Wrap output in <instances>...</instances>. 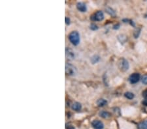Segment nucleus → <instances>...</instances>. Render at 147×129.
<instances>
[{
    "label": "nucleus",
    "mask_w": 147,
    "mask_h": 129,
    "mask_svg": "<svg viewBox=\"0 0 147 129\" xmlns=\"http://www.w3.org/2000/svg\"><path fill=\"white\" fill-rule=\"evenodd\" d=\"M140 80V74L139 73H133L132 74L129 78V82L132 84H135L139 81Z\"/></svg>",
    "instance_id": "39448f33"
},
{
    "label": "nucleus",
    "mask_w": 147,
    "mask_h": 129,
    "mask_svg": "<svg viewBox=\"0 0 147 129\" xmlns=\"http://www.w3.org/2000/svg\"><path fill=\"white\" fill-rule=\"evenodd\" d=\"M142 104H143L144 106H147V99H145V100L142 102Z\"/></svg>",
    "instance_id": "aec40b11"
},
{
    "label": "nucleus",
    "mask_w": 147,
    "mask_h": 129,
    "mask_svg": "<svg viewBox=\"0 0 147 129\" xmlns=\"http://www.w3.org/2000/svg\"><path fill=\"white\" fill-rule=\"evenodd\" d=\"M124 96L126 98H127V99H129V100H131V99H133L134 98L135 95L133 93H131V92H126L124 94Z\"/></svg>",
    "instance_id": "f8f14e48"
},
{
    "label": "nucleus",
    "mask_w": 147,
    "mask_h": 129,
    "mask_svg": "<svg viewBox=\"0 0 147 129\" xmlns=\"http://www.w3.org/2000/svg\"><path fill=\"white\" fill-rule=\"evenodd\" d=\"M118 68L122 72H126L129 69V64L128 61L124 58H122L118 61Z\"/></svg>",
    "instance_id": "f03ea898"
},
{
    "label": "nucleus",
    "mask_w": 147,
    "mask_h": 129,
    "mask_svg": "<svg viewBox=\"0 0 147 129\" xmlns=\"http://www.w3.org/2000/svg\"><path fill=\"white\" fill-rule=\"evenodd\" d=\"M107 104V101L103 99H99L97 101V105L99 107H103V106H105Z\"/></svg>",
    "instance_id": "9d476101"
},
{
    "label": "nucleus",
    "mask_w": 147,
    "mask_h": 129,
    "mask_svg": "<svg viewBox=\"0 0 147 129\" xmlns=\"http://www.w3.org/2000/svg\"><path fill=\"white\" fill-rule=\"evenodd\" d=\"M142 82L145 85H147V74L144 75L142 78Z\"/></svg>",
    "instance_id": "dca6fc26"
},
{
    "label": "nucleus",
    "mask_w": 147,
    "mask_h": 129,
    "mask_svg": "<svg viewBox=\"0 0 147 129\" xmlns=\"http://www.w3.org/2000/svg\"><path fill=\"white\" fill-rule=\"evenodd\" d=\"M139 127L140 129H147V120L141 122L139 125Z\"/></svg>",
    "instance_id": "ddd939ff"
},
{
    "label": "nucleus",
    "mask_w": 147,
    "mask_h": 129,
    "mask_svg": "<svg viewBox=\"0 0 147 129\" xmlns=\"http://www.w3.org/2000/svg\"><path fill=\"white\" fill-rule=\"evenodd\" d=\"M106 11H107V12L109 14H111V15H112V16H115V14H116V13H115V11H114L113 9L110 8V7H107V8L106 9Z\"/></svg>",
    "instance_id": "2eb2a0df"
},
{
    "label": "nucleus",
    "mask_w": 147,
    "mask_h": 129,
    "mask_svg": "<svg viewBox=\"0 0 147 129\" xmlns=\"http://www.w3.org/2000/svg\"><path fill=\"white\" fill-rule=\"evenodd\" d=\"M69 40L75 46H77L80 43V35L77 31H72L69 35Z\"/></svg>",
    "instance_id": "f257e3e1"
},
{
    "label": "nucleus",
    "mask_w": 147,
    "mask_h": 129,
    "mask_svg": "<svg viewBox=\"0 0 147 129\" xmlns=\"http://www.w3.org/2000/svg\"><path fill=\"white\" fill-rule=\"evenodd\" d=\"M65 23H66L67 25H69V24H70V19L69 18H67V17L65 18Z\"/></svg>",
    "instance_id": "6ab92c4d"
},
{
    "label": "nucleus",
    "mask_w": 147,
    "mask_h": 129,
    "mask_svg": "<svg viewBox=\"0 0 147 129\" xmlns=\"http://www.w3.org/2000/svg\"><path fill=\"white\" fill-rule=\"evenodd\" d=\"M142 95L145 99H147V89L143 91V92L142 93Z\"/></svg>",
    "instance_id": "a211bd4d"
},
{
    "label": "nucleus",
    "mask_w": 147,
    "mask_h": 129,
    "mask_svg": "<svg viewBox=\"0 0 147 129\" xmlns=\"http://www.w3.org/2000/svg\"><path fill=\"white\" fill-rule=\"evenodd\" d=\"M90 29H92V30H96V29H98V27H97V26L95 25V24L92 23V24H91V25H90Z\"/></svg>",
    "instance_id": "f3484780"
},
{
    "label": "nucleus",
    "mask_w": 147,
    "mask_h": 129,
    "mask_svg": "<svg viewBox=\"0 0 147 129\" xmlns=\"http://www.w3.org/2000/svg\"><path fill=\"white\" fill-rule=\"evenodd\" d=\"M65 56L67 59H73L75 57V54L72 50L69 48H66L65 49Z\"/></svg>",
    "instance_id": "0eeeda50"
},
{
    "label": "nucleus",
    "mask_w": 147,
    "mask_h": 129,
    "mask_svg": "<svg viewBox=\"0 0 147 129\" xmlns=\"http://www.w3.org/2000/svg\"><path fill=\"white\" fill-rule=\"evenodd\" d=\"M91 19L93 20V21H102V20L104 19V14H103V13L102 11H97L96 13H94V14L91 16Z\"/></svg>",
    "instance_id": "20e7f679"
},
{
    "label": "nucleus",
    "mask_w": 147,
    "mask_h": 129,
    "mask_svg": "<svg viewBox=\"0 0 147 129\" xmlns=\"http://www.w3.org/2000/svg\"><path fill=\"white\" fill-rule=\"evenodd\" d=\"M65 73L69 76H75L77 74V68L75 66L70 63H66L65 64Z\"/></svg>",
    "instance_id": "7ed1b4c3"
},
{
    "label": "nucleus",
    "mask_w": 147,
    "mask_h": 129,
    "mask_svg": "<svg viewBox=\"0 0 147 129\" xmlns=\"http://www.w3.org/2000/svg\"><path fill=\"white\" fill-rule=\"evenodd\" d=\"M99 57L98 56H93V57L91 58V61L93 64L97 63L99 61Z\"/></svg>",
    "instance_id": "4468645a"
},
{
    "label": "nucleus",
    "mask_w": 147,
    "mask_h": 129,
    "mask_svg": "<svg viewBox=\"0 0 147 129\" xmlns=\"http://www.w3.org/2000/svg\"><path fill=\"white\" fill-rule=\"evenodd\" d=\"M77 9H78L79 11H81V12H86V11H87L86 5L84 3H82V2H79V3H77Z\"/></svg>",
    "instance_id": "6e6552de"
},
{
    "label": "nucleus",
    "mask_w": 147,
    "mask_h": 129,
    "mask_svg": "<svg viewBox=\"0 0 147 129\" xmlns=\"http://www.w3.org/2000/svg\"><path fill=\"white\" fill-rule=\"evenodd\" d=\"M91 125L93 126V128L95 129H103L104 127V125L101 121L99 120H94L92 121Z\"/></svg>",
    "instance_id": "423d86ee"
},
{
    "label": "nucleus",
    "mask_w": 147,
    "mask_h": 129,
    "mask_svg": "<svg viewBox=\"0 0 147 129\" xmlns=\"http://www.w3.org/2000/svg\"><path fill=\"white\" fill-rule=\"evenodd\" d=\"M82 108V105L79 102H75L72 105V109L75 111H80Z\"/></svg>",
    "instance_id": "1a4fd4ad"
},
{
    "label": "nucleus",
    "mask_w": 147,
    "mask_h": 129,
    "mask_svg": "<svg viewBox=\"0 0 147 129\" xmlns=\"http://www.w3.org/2000/svg\"><path fill=\"white\" fill-rule=\"evenodd\" d=\"M99 115H100V117H103V118L107 119L111 117V113H110L109 112H108V111H101L100 113H99Z\"/></svg>",
    "instance_id": "9b49d317"
}]
</instances>
